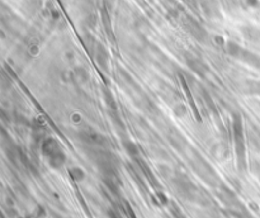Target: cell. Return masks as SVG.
Wrapping results in <instances>:
<instances>
[{
  "label": "cell",
  "mask_w": 260,
  "mask_h": 218,
  "mask_svg": "<svg viewBox=\"0 0 260 218\" xmlns=\"http://www.w3.org/2000/svg\"><path fill=\"white\" fill-rule=\"evenodd\" d=\"M98 53H99V55H97V60H98V62H99V65L103 66L104 69H107V64H108V55H107L103 47H99Z\"/></svg>",
  "instance_id": "9c48e42d"
},
{
  "label": "cell",
  "mask_w": 260,
  "mask_h": 218,
  "mask_svg": "<svg viewBox=\"0 0 260 218\" xmlns=\"http://www.w3.org/2000/svg\"><path fill=\"white\" fill-rule=\"evenodd\" d=\"M184 57H186V64L193 73H195L198 76H206L208 73V66L204 64L203 60L193 56V55H184Z\"/></svg>",
  "instance_id": "8992f818"
},
{
  "label": "cell",
  "mask_w": 260,
  "mask_h": 218,
  "mask_svg": "<svg viewBox=\"0 0 260 218\" xmlns=\"http://www.w3.org/2000/svg\"><path fill=\"white\" fill-rule=\"evenodd\" d=\"M174 185L177 192L186 199H193L195 194V186L186 175H179L174 179Z\"/></svg>",
  "instance_id": "277c9868"
},
{
  "label": "cell",
  "mask_w": 260,
  "mask_h": 218,
  "mask_svg": "<svg viewBox=\"0 0 260 218\" xmlns=\"http://www.w3.org/2000/svg\"><path fill=\"white\" fill-rule=\"evenodd\" d=\"M69 175L74 182L79 183V182H83L85 179V171L83 170L79 166H73V168L69 169Z\"/></svg>",
  "instance_id": "52a82bcc"
},
{
  "label": "cell",
  "mask_w": 260,
  "mask_h": 218,
  "mask_svg": "<svg viewBox=\"0 0 260 218\" xmlns=\"http://www.w3.org/2000/svg\"><path fill=\"white\" fill-rule=\"evenodd\" d=\"M234 139H235V148H236L237 165L240 170L245 168V142H244V131H243V121L239 114L234 115Z\"/></svg>",
  "instance_id": "7a4b0ae2"
},
{
  "label": "cell",
  "mask_w": 260,
  "mask_h": 218,
  "mask_svg": "<svg viewBox=\"0 0 260 218\" xmlns=\"http://www.w3.org/2000/svg\"><path fill=\"white\" fill-rule=\"evenodd\" d=\"M80 139H81L83 142L88 144L89 146H97V147H104L108 144L107 139L103 135L95 132L93 130L83 131V132L80 133Z\"/></svg>",
  "instance_id": "5b68a950"
},
{
  "label": "cell",
  "mask_w": 260,
  "mask_h": 218,
  "mask_svg": "<svg viewBox=\"0 0 260 218\" xmlns=\"http://www.w3.org/2000/svg\"><path fill=\"white\" fill-rule=\"evenodd\" d=\"M42 153H43L44 159L47 160L48 165L55 170H59L65 165L66 155L55 139L50 137V139L44 140L42 144Z\"/></svg>",
  "instance_id": "6da1fadb"
},
{
  "label": "cell",
  "mask_w": 260,
  "mask_h": 218,
  "mask_svg": "<svg viewBox=\"0 0 260 218\" xmlns=\"http://www.w3.org/2000/svg\"><path fill=\"white\" fill-rule=\"evenodd\" d=\"M227 52L231 57L237 59L241 62H245L248 65L260 70V56L257 53L250 52V51L245 50V48L240 47L239 44L232 43V42L227 44Z\"/></svg>",
  "instance_id": "3957f363"
},
{
  "label": "cell",
  "mask_w": 260,
  "mask_h": 218,
  "mask_svg": "<svg viewBox=\"0 0 260 218\" xmlns=\"http://www.w3.org/2000/svg\"><path fill=\"white\" fill-rule=\"evenodd\" d=\"M110 218H121L118 215H115L114 212H110Z\"/></svg>",
  "instance_id": "7c38bea8"
},
{
  "label": "cell",
  "mask_w": 260,
  "mask_h": 218,
  "mask_svg": "<svg viewBox=\"0 0 260 218\" xmlns=\"http://www.w3.org/2000/svg\"><path fill=\"white\" fill-rule=\"evenodd\" d=\"M172 212H173V215H174L175 218H188L186 215H183L181 211L178 210V208H174V210H172Z\"/></svg>",
  "instance_id": "8fae6325"
},
{
  "label": "cell",
  "mask_w": 260,
  "mask_h": 218,
  "mask_svg": "<svg viewBox=\"0 0 260 218\" xmlns=\"http://www.w3.org/2000/svg\"><path fill=\"white\" fill-rule=\"evenodd\" d=\"M123 146H124V150L127 151L128 155H131V156H136L137 153H139V148H137V146L133 144L132 141L124 142Z\"/></svg>",
  "instance_id": "30bf717a"
},
{
  "label": "cell",
  "mask_w": 260,
  "mask_h": 218,
  "mask_svg": "<svg viewBox=\"0 0 260 218\" xmlns=\"http://www.w3.org/2000/svg\"><path fill=\"white\" fill-rule=\"evenodd\" d=\"M243 89V92L246 94L260 95V81H246Z\"/></svg>",
  "instance_id": "ba28073f"
}]
</instances>
